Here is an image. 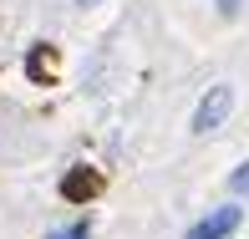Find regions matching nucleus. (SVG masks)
<instances>
[{"mask_svg": "<svg viewBox=\"0 0 249 239\" xmlns=\"http://www.w3.org/2000/svg\"><path fill=\"white\" fill-rule=\"evenodd\" d=\"M213 5H219V16H224V20H234V16H239V5H244V0H213Z\"/></svg>", "mask_w": 249, "mask_h": 239, "instance_id": "6", "label": "nucleus"}, {"mask_svg": "<svg viewBox=\"0 0 249 239\" xmlns=\"http://www.w3.org/2000/svg\"><path fill=\"white\" fill-rule=\"evenodd\" d=\"M87 234H92V224H87V219L66 224V229H51V239H87Z\"/></svg>", "mask_w": 249, "mask_h": 239, "instance_id": "4", "label": "nucleus"}, {"mask_svg": "<svg viewBox=\"0 0 249 239\" xmlns=\"http://www.w3.org/2000/svg\"><path fill=\"white\" fill-rule=\"evenodd\" d=\"M229 188L239 193V199L249 193V163H239V168H234V173H229Z\"/></svg>", "mask_w": 249, "mask_h": 239, "instance_id": "5", "label": "nucleus"}, {"mask_svg": "<svg viewBox=\"0 0 249 239\" xmlns=\"http://www.w3.org/2000/svg\"><path fill=\"white\" fill-rule=\"evenodd\" d=\"M234 112V87H209V92L198 97V107H194V122H188V128L194 132H213V128H224V117H229Z\"/></svg>", "mask_w": 249, "mask_h": 239, "instance_id": "1", "label": "nucleus"}, {"mask_svg": "<svg viewBox=\"0 0 249 239\" xmlns=\"http://www.w3.org/2000/svg\"><path fill=\"white\" fill-rule=\"evenodd\" d=\"M239 219H244V209H239V203L209 209V214H203V219H198V224H194V229H188L183 239H229L234 229H239Z\"/></svg>", "mask_w": 249, "mask_h": 239, "instance_id": "2", "label": "nucleus"}, {"mask_svg": "<svg viewBox=\"0 0 249 239\" xmlns=\"http://www.w3.org/2000/svg\"><path fill=\"white\" fill-rule=\"evenodd\" d=\"M82 5H87V0H82Z\"/></svg>", "mask_w": 249, "mask_h": 239, "instance_id": "7", "label": "nucleus"}, {"mask_svg": "<svg viewBox=\"0 0 249 239\" xmlns=\"http://www.w3.org/2000/svg\"><path fill=\"white\" fill-rule=\"evenodd\" d=\"M92 188H97V178H92V173H71V178L61 184L66 199H82V193H92Z\"/></svg>", "mask_w": 249, "mask_h": 239, "instance_id": "3", "label": "nucleus"}]
</instances>
